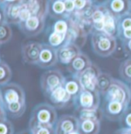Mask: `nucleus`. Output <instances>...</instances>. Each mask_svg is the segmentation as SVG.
Here are the masks:
<instances>
[{
    "instance_id": "obj_1",
    "label": "nucleus",
    "mask_w": 131,
    "mask_h": 134,
    "mask_svg": "<svg viewBox=\"0 0 131 134\" xmlns=\"http://www.w3.org/2000/svg\"><path fill=\"white\" fill-rule=\"evenodd\" d=\"M58 119L56 109L49 103H40L33 109L29 121V129L36 126H55Z\"/></svg>"
},
{
    "instance_id": "obj_2",
    "label": "nucleus",
    "mask_w": 131,
    "mask_h": 134,
    "mask_svg": "<svg viewBox=\"0 0 131 134\" xmlns=\"http://www.w3.org/2000/svg\"><path fill=\"white\" fill-rule=\"evenodd\" d=\"M91 45L96 54L102 58H107L116 50V37L105 32H93L91 33Z\"/></svg>"
},
{
    "instance_id": "obj_3",
    "label": "nucleus",
    "mask_w": 131,
    "mask_h": 134,
    "mask_svg": "<svg viewBox=\"0 0 131 134\" xmlns=\"http://www.w3.org/2000/svg\"><path fill=\"white\" fill-rule=\"evenodd\" d=\"M102 96L103 101L118 102L128 106L131 102V92L128 85L114 77L108 89Z\"/></svg>"
},
{
    "instance_id": "obj_4",
    "label": "nucleus",
    "mask_w": 131,
    "mask_h": 134,
    "mask_svg": "<svg viewBox=\"0 0 131 134\" xmlns=\"http://www.w3.org/2000/svg\"><path fill=\"white\" fill-rule=\"evenodd\" d=\"M100 92L83 89L73 99V106L76 112L96 109L100 107Z\"/></svg>"
},
{
    "instance_id": "obj_5",
    "label": "nucleus",
    "mask_w": 131,
    "mask_h": 134,
    "mask_svg": "<svg viewBox=\"0 0 131 134\" xmlns=\"http://www.w3.org/2000/svg\"><path fill=\"white\" fill-rule=\"evenodd\" d=\"M65 77L59 70H48L45 71L40 77V87L45 97L59 86L63 85Z\"/></svg>"
},
{
    "instance_id": "obj_6",
    "label": "nucleus",
    "mask_w": 131,
    "mask_h": 134,
    "mask_svg": "<svg viewBox=\"0 0 131 134\" xmlns=\"http://www.w3.org/2000/svg\"><path fill=\"white\" fill-rule=\"evenodd\" d=\"M2 105L26 102V93L23 88L15 82H9L1 88Z\"/></svg>"
},
{
    "instance_id": "obj_7",
    "label": "nucleus",
    "mask_w": 131,
    "mask_h": 134,
    "mask_svg": "<svg viewBox=\"0 0 131 134\" xmlns=\"http://www.w3.org/2000/svg\"><path fill=\"white\" fill-rule=\"evenodd\" d=\"M45 17L31 16L29 18L21 22L18 25L20 31L27 37H34L40 34L46 26Z\"/></svg>"
},
{
    "instance_id": "obj_8",
    "label": "nucleus",
    "mask_w": 131,
    "mask_h": 134,
    "mask_svg": "<svg viewBox=\"0 0 131 134\" xmlns=\"http://www.w3.org/2000/svg\"><path fill=\"white\" fill-rule=\"evenodd\" d=\"M102 71L100 68L93 63L92 65L81 73L78 77L83 89L89 91H98V81Z\"/></svg>"
},
{
    "instance_id": "obj_9",
    "label": "nucleus",
    "mask_w": 131,
    "mask_h": 134,
    "mask_svg": "<svg viewBox=\"0 0 131 134\" xmlns=\"http://www.w3.org/2000/svg\"><path fill=\"white\" fill-rule=\"evenodd\" d=\"M46 98L56 109H62L73 105V98L66 92L63 85L53 90Z\"/></svg>"
},
{
    "instance_id": "obj_10",
    "label": "nucleus",
    "mask_w": 131,
    "mask_h": 134,
    "mask_svg": "<svg viewBox=\"0 0 131 134\" xmlns=\"http://www.w3.org/2000/svg\"><path fill=\"white\" fill-rule=\"evenodd\" d=\"M58 62L57 49L49 43H42V49L36 66L40 68L46 69L55 66Z\"/></svg>"
},
{
    "instance_id": "obj_11",
    "label": "nucleus",
    "mask_w": 131,
    "mask_h": 134,
    "mask_svg": "<svg viewBox=\"0 0 131 134\" xmlns=\"http://www.w3.org/2000/svg\"><path fill=\"white\" fill-rule=\"evenodd\" d=\"M128 105L114 101H103L102 109L103 115L110 121H120L128 109Z\"/></svg>"
},
{
    "instance_id": "obj_12",
    "label": "nucleus",
    "mask_w": 131,
    "mask_h": 134,
    "mask_svg": "<svg viewBox=\"0 0 131 134\" xmlns=\"http://www.w3.org/2000/svg\"><path fill=\"white\" fill-rule=\"evenodd\" d=\"M79 120L77 116L65 114L57 119L55 125L56 134H70L79 130Z\"/></svg>"
},
{
    "instance_id": "obj_13",
    "label": "nucleus",
    "mask_w": 131,
    "mask_h": 134,
    "mask_svg": "<svg viewBox=\"0 0 131 134\" xmlns=\"http://www.w3.org/2000/svg\"><path fill=\"white\" fill-rule=\"evenodd\" d=\"M42 49V43L29 41L22 45L21 54L24 63L36 65Z\"/></svg>"
},
{
    "instance_id": "obj_14",
    "label": "nucleus",
    "mask_w": 131,
    "mask_h": 134,
    "mask_svg": "<svg viewBox=\"0 0 131 134\" xmlns=\"http://www.w3.org/2000/svg\"><path fill=\"white\" fill-rule=\"evenodd\" d=\"M93 62L85 53L80 52L70 63L66 65L67 71L75 76H79L85 70L92 65Z\"/></svg>"
},
{
    "instance_id": "obj_15",
    "label": "nucleus",
    "mask_w": 131,
    "mask_h": 134,
    "mask_svg": "<svg viewBox=\"0 0 131 134\" xmlns=\"http://www.w3.org/2000/svg\"><path fill=\"white\" fill-rule=\"evenodd\" d=\"M81 52L80 47L74 43H69L57 49L58 60L63 64L67 65Z\"/></svg>"
},
{
    "instance_id": "obj_16",
    "label": "nucleus",
    "mask_w": 131,
    "mask_h": 134,
    "mask_svg": "<svg viewBox=\"0 0 131 134\" xmlns=\"http://www.w3.org/2000/svg\"><path fill=\"white\" fill-rule=\"evenodd\" d=\"M103 4L109 13L119 18L129 13L130 0H107Z\"/></svg>"
},
{
    "instance_id": "obj_17",
    "label": "nucleus",
    "mask_w": 131,
    "mask_h": 134,
    "mask_svg": "<svg viewBox=\"0 0 131 134\" xmlns=\"http://www.w3.org/2000/svg\"><path fill=\"white\" fill-rule=\"evenodd\" d=\"M22 3L32 16L45 18L48 16V0H22Z\"/></svg>"
},
{
    "instance_id": "obj_18",
    "label": "nucleus",
    "mask_w": 131,
    "mask_h": 134,
    "mask_svg": "<svg viewBox=\"0 0 131 134\" xmlns=\"http://www.w3.org/2000/svg\"><path fill=\"white\" fill-rule=\"evenodd\" d=\"M6 23L13 25H19L21 23L20 14L22 10V2L6 3L3 5Z\"/></svg>"
},
{
    "instance_id": "obj_19",
    "label": "nucleus",
    "mask_w": 131,
    "mask_h": 134,
    "mask_svg": "<svg viewBox=\"0 0 131 134\" xmlns=\"http://www.w3.org/2000/svg\"><path fill=\"white\" fill-rule=\"evenodd\" d=\"M48 16L53 19H68L65 3L59 0H48Z\"/></svg>"
},
{
    "instance_id": "obj_20",
    "label": "nucleus",
    "mask_w": 131,
    "mask_h": 134,
    "mask_svg": "<svg viewBox=\"0 0 131 134\" xmlns=\"http://www.w3.org/2000/svg\"><path fill=\"white\" fill-rule=\"evenodd\" d=\"M63 86L66 92L73 98V99L83 90V87L81 85L79 77L72 75L65 77Z\"/></svg>"
},
{
    "instance_id": "obj_21",
    "label": "nucleus",
    "mask_w": 131,
    "mask_h": 134,
    "mask_svg": "<svg viewBox=\"0 0 131 134\" xmlns=\"http://www.w3.org/2000/svg\"><path fill=\"white\" fill-rule=\"evenodd\" d=\"M103 32L116 37L118 34V18L114 16L110 13L107 12L103 20Z\"/></svg>"
},
{
    "instance_id": "obj_22",
    "label": "nucleus",
    "mask_w": 131,
    "mask_h": 134,
    "mask_svg": "<svg viewBox=\"0 0 131 134\" xmlns=\"http://www.w3.org/2000/svg\"><path fill=\"white\" fill-rule=\"evenodd\" d=\"M101 128V122L98 120H79V130L83 134H99Z\"/></svg>"
},
{
    "instance_id": "obj_23",
    "label": "nucleus",
    "mask_w": 131,
    "mask_h": 134,
    "mask_svg": "<svg viewBox=\"0 0 131 134\" xmlns=\"http://www.w3.org/2000/svg\"><path fill=\"white\" fill-rule=\"evenodd\" d=\"M7 113V115L13 119H17L24 114L26 109V103L25 102H17L12 103L5 105H2Z\"/></svg>"
},
{
    "instance_id": "obj_24",
    "label": "nucleus",
    "mask_w": 131,
    "mask_h": 134,
    "mask_svg": "<svg viewBox=\"0 0 131 134\" xmlns=\"http://www.w3.org/2000/svg\"><path fill=\"white\" fill-rule=\"evenodd\" d=\"M78 113V119L79 120H85V119H92V120H98L102 121L103 118V113L101 107L96 109H88V110H81Z\"/></svg>"
},
{
    "instance_id": "obj_25",
    "label": "nucleus",
    "mask_w": 131,
    "mask_h": 134,
    "mask_svg": "<svg viewBox=\"0 0 131 134\" xmlns=\"http://www.w3.org/2000/svg\"><path fill=\"white\" fill-rule=\"evenodd\" d=\"M13 77L12 69L9 65L3 61H0V87L10 82Z\"/></svg>"
},
{
    "instance_id": "obj_26",
    "label": "nucleus",
    "mask_w": 131,
    "mask_h": 134,
    "mask_svg": "<svg viewBox=\"0 0 131 134\" xmlns=\"http://www.w3.org/2000/svg\"><path fill=\"white\" fill-rule=\"evenodd\" d=\"M119 73L121 78L127 84L131 82V57L121 63L119 68Z\"/></svg>"
},
{
    "instance_id": "obj_27",
    "label": "nucleus",
    "mask_w": 131,
    "mask_h": 134,
    "mask_svg": "<svg viewBox=\"0 0 131 134\" xmlns=\"http://www.w3.org/2000/svg\"><path fill=\"white\" fill-rule=\"evenodd\" d=\"M13 37V30L10 24L4 23L0 25V45L9 43Z\"/></svg>"
},
{
    "instance_id": "obj_28",
    "label": "nucleus",
    "mask_w": 131,
    "mask_h": 134,
    "mask_svg": "<svg viewBox=\"0 0 131 134\" xmlns=\"http://www.w3.org/2000/svg\"><path fill=\"white\" fill-rule=\"evenodd\" d=\"M113 79V77L110 75L104 72L101 73L98 81V90L100 92L101 96L103 95L106 92V91L108 89V88L110 87L112 82Z\"/></svg>"
},
{
    "instance_id": "obj_29",
    "label": "nucleus",
    "mask_w": 131,
    "mask_h": 134,
    "mask_svg": "<svg viewBox=\"0 0 131 134\" xmlns=\"http://www.w3.org/2000/svg\"><path fill=\"white\" fill-rule=\"evenodd\" d=\"M76 13H84L87 12L93 5V0H73Z\"/></svg>"
},
{
    "instance_id": "obj_30",
    "label": "nucleus",
    "mask_w": 131,
    "mask_h": 134,
    "mask_svg": "<svg viewBox=\"0 0 131 134\" xmlns=\"http://www.w3.org/2000/svg\"><path fill=\"white\" fill-rule=\"evenodd\" d=\"M126 30H131V14L129 13L118 18V34Z\"/></svg>"
},
{
    "instance_id": "obj_31",
    "label": "nucleus",
    "mask_w": 131,
    "mask_h": 134,
    "mask_svg": "<svg viewBox=\"0 0 131 134\" xmlns=\"http://www.w3.org/2000/svg\"><path fill=\"white\" fill-rule=\"evenodd\" d=\"M32 134H56L55 126H36L29 128Z\"/></svg>"
},
{
    "instance_id": "obj_32",
    "label": "nucleus",
    "mask_w": 131,
    "mask_h": 134,
    "mask_svg": "<svg viewBox=\"0 0 131 134\" xmlns=\"http://www.w3.org/2000/svg\"><path fill=\"white\" fill-rule=\"evenodd\" d=\"M0 134H14L13 125L8 119L0 122Z\"/></svg>"
},
{
    "instance_id": "obj_33",
    "label": "nucleus",
    "mask_w": 131,
    "mask_h": 134,
    "mask_svg": "<svg viewBox=\"0 0 131 134\" xmlns=\"http://www.w3.org/2000/svg\"><path fill=\"white\" fill-rule=\"evenodd\" d=\"M120 122L122 127L131 129V106H129L128 109L126 110L125 113L123 114Z\"/></svg>"
},
{
    "instance_id": "obj_34",
    "label": "nucleus",
    "mask_w": 131,
    "mask_h": 134,
    "mask_svg": "<svg viewBox=\"0 0 131 134\" xmlns=\"http://www.w3.org/2000/svg\"><path fill=\"white\" fill-rule=\"evenodd\" d=\"M64 3H65L66 13L70 18L76 11L74 2H73V0H66V1H64Z\"/></svg>"
},
{
    "instance_id": "obj_35",
    "label": "nucleus",
    "mask_w": 131,
    "mask_h": 134,
    "mask_svg": "<svg viewBox=\"0 0 131 134\" xmlns=\"http://www.w3.org/2000/svg\"><path fill=\"white\" fill-rule=\"evenodd\" d=\"M122 46H123V49L124 53L129 57H131V39L129 40H127L125 42L122 43Z\"/></svg>"
},
{
    "instance_id": "obj_36",
    "label": "nucleus",
    "mask_w": 131,
    "mask_h": 134,
    "mask_svg": "<svg viewBox=\"0 0 131 134\" xmlns=\"http://www.w3.org/2000/svg\"><path fill=\"white\" fill-rule=\"evenodd\" d=\"M4 23H6L4 7H3V5H0V25Z\"/></svg>"
},
{
    "instance_id": "obj_37",
    "label": "nucleus",
    "mask_w": 131,
    "mask_h": 134,
    "mask_svg": "<svg viewBox=\"0 0 131 134\" xmlns=\"http://www.w3.org/2000/svg\"><path fill=\"white\" fill-rule=\"evenodd\" d=\"M7 119V113L2 105H0V122Z\"/></svg>"
},
{
    "instance_id": "obj_38",
    "label": "nucleus",
    "mask_w": 131,
    "mask_h": 134,
    "mask_svg": "<svg viewBox=\"0 0 131 134\" xmlns=\"http://www.w3.org/2000/svg\"><path fill=\"white\" fill-rule=\"evenodd\" d=\"M22 0H4V4L6 3H14V2H19Z\"/></svg>"
},
{
    "instance_id": "obj_39",
    "label": "nucleus",
    "mask_w": 131,
    "mask_h": 134,
    "mask_svg": "<svg viewBox=\"0 0 131 134\" xmlns=\"http://www.w3.org/2000/svg\"><path fill=\"white\" fill-rule=\"evenodd\" d=\"M18 134H32V133L29 131V130H25V131H22V132H20V133H19Z\"/></svg>"
},
{
    "instance_id": "obj_40",
    "label": "nucleus",
    "mask_w": 131,
    "mask_h": 134,
    "mask_svg": "<svg viewBox=\"0 0 131 134\" xmlns=\"http://www.w3.org/2000/svg\"><path fill=\"white\" fill-rule=\"evenodd\" d=\"M70 134H83L79 130H76V131H73V132H72Z\"/></svg>"
},
{
    "instance_id": "obj_41",
    "label": "nucleus",
    "mask_w": 131,
    "mask_h": 134,
    "mask_svg": "<svg viewBox=\"0 0 131 134\" xmlns=\"http://www.w3.org/2000/svg\"><path fill=\"white\" fill-rule=\"evenodd\" d=\"M106 1L107 0H93V2L95 3H103Z\"/></svg>"
},
{
    "instance_id": "obj_42",
    "label": "nucleus",
    "mask_w": 131,
    "mask_h": 134,
    "mask_svg": "<svg viewBox=\"0 0 131 134\" xmlns=\"http://www.w3.org/2000/svg\"><path fill=\"white\" fill-rule=\"evenodd\" d=\"M0 105H2V96L1 88H0Z\"/></svg>"
},
{
    "instance_id": "obj_43",
    "label": "nucleus",
    "mask_w": 131,
    "mask_h": 134,
    "mask_svg": "<svg viewBox=\"0 0 131 134\" xmlns=\"http://www.w3.org/2000/svg\"><path fill=\"white\" fill-rule=\"evenodd\" d=\"M0 5H4V0H0Z\"/></svg>"
},
{
    "instance_id": "obj_44",
    "label": "nucleus",
    "mask_w": 131,
    "mask_h": 134,
    "mask_svg": "<svg viewBox=\"0 0 131 134\" xmlns=\"http://www.w3.org/2000/svg\"><path fill=\"white\" fill-rule=\"evenodd\" d=\"M128 86H129V88H130V92H131V82L128 83Z\"/></svg>"
},
{
    "instance_id": "obj_45",
    "label": "nucleus",
    "mask_w": 131,
    "mask_h": 134,
    "mask_svg": "<svg viewBox=\"0 0 131 134\" xmlns=\"http://www.w3.org/2000/svg\"><path fill=\"white\" fill-rule=\"evenodd\" d=\"M129 13L131 14V0H130V11H129Z\"/></svg>"
},
{
    "instance_id": "obj_46",
    "label": "nucleus",
    "mask_w": 131,
    "mask_h": 134,
    "mask_svg": "<svg viewBox=\"0 0 131 134\" xmlns=\"http://www.w3.org/2000/svg\"><path fill=\"white\" fill-rule=\"evenodd\" d=\"M59 1H63V2H64V1H66V0H59Z\"/></svg>"
},
{
    "instance_id": "obj_47",
    "label": "nucleus",
    "mask_w": 131,
    "mask_h": 134,
    "mask_svg": "<svg viewBox=\"0 0 131 134\" xmlns=\"http://www.w3.org/2000/svg\"><path fill=\"white\" fill-rule=\"evenodd\" d=\"M1 60H1V57H0V61H1Z\"/></svg>"
}]
</instances>
